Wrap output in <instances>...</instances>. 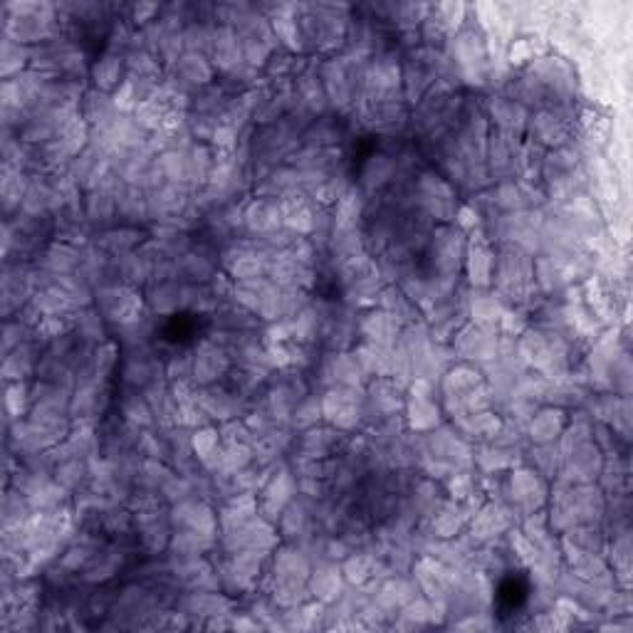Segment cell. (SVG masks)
Masks as SVG:
<instances>
[{
	"label": "cell",
	"instance_id": "1",
	"mask_svg": "<svg viewBox=\"0 0 633 633\" xmlns=\"http://www.w3.org/2000/svg\"><path fill=\"white\" fill-rule=\"evenodd\" d=\"M62 35L57 3H5L3 5V38L20 45H43Z\"/></svg>",
	"mask_w": 633,
	"mask_h": 633
},
{
	"label": "cell",
	"instance_id": "2",
	"mask_svg": "<svg viewBox=\"0 0 633 633\" xmlns=\"http://www.w3.org/2000/svg\"><path fill=\"white\" fill-rule=\"evenodd\" d=\"M366 389L329 386L322 396V416L329 426L349 433L366 423Z\"/></svg>",
	"mask_w": 633,
	"mask_h": 633
},
{
	"label": "cell",
	"instance_id": "3",
	"mask_svg": "<svg viewBox=\"0 0 633 633\" xmlns=\"http://www.w3.org/2000/svg\"><path fill=\"white\" fill-rule=\"evenodd\" d=\"M94 307L102 312L104 319H107L112 327L132 322V319L141 317L146 310H149V307H146V300L141 297V292L136 290V287L124 285V282L97 287V295H94Z\"/></svg>",
	"mask_w": 633,
	"mask_h": 633
},
{
	"label": "cell",
	"instance_id": "4",
	"mask_svg": "<svg viewBox=\"0 0 633 633\" xmlns=\"http://www.w3.org/2000/svg\"><path fill=\"white\" fill-rule=\"evenodd\" d=\"M446 52L455 65V70H480V67H488V38L480 30V25L465 23L458 33H453L446 43Z\"/></svg>",
	"mask_w": 633,
	"mask_h": 633
},
{
	"label": "cell",
	"instance_id": "5",
	"mask_svg": "<svg viewBox=\"0 0 633 633\" xmlns=\"http://www.w3.org/2000/svg\"><path fill=\"white\" fill-rule=\"evenodd\" d=\"M498 347L500 334L495 332V329L468 324V327H460L458 332H455L451 349L455 357H460L463 362L475 366H488L498 359Z\"/></svg>",
	"mask_w": 633,
	"mask_h": 633
},
{
	"label": "cell",
	"instance_id": "6",
	"mask_svg": "<svg viewBox=\"0 0 633 633\" xmlns=\"http://www.w3.org/2000/svg\"><path fill=\"white\" fill-rule=\"evenodd\" d=\"M233 369V357L223 344L216 339H203L196 349H193V384L196 386H213L221 384L223 379Z\"/></svg>",
	"mask_w": 633,
	"mask_h": 633
},
{
	"label": "cell",
	"instance_id": "7",
	"mask_svg": "<svg viewBox=\"0 0 633 633\" xmlns=\"http://www.w3.org/2000/svg\"><path fill=\"white\" fill-rule=\"evenodd\" d=\"M507 495H510V507L517 512H540L547 502V483L535 468H512L510 483H507Z\"/></svg>",
	"mask_w": 633,
	"mask_h": 633
},
{
	"label": "cell",
	"instance_id": "8",
	"mask_svg": "<svg viewBox=\"0 0 633 633\" xmlns=\"http://www.w3.org/2000/svg\"><path fill=\"white\" fill-rule=\"evenodd\" d=\"M169 522L174 530H191L201 532V535H221V525H218V512L213 505L203 498H191L176 502L169 507Z\"/></svg>",
	"mask_w": 633,
	"mask_h": 633
},
{
	"label": "cell",
	"instance_id": "9",
	"mask_svg": "<svg viewBox=\"0 0 633 633\" xmlns=\"http://www.w3.org/2000/svg\"><path fill=\"white\" fill-rule=\"evenodd\" d=\"M512 527V507L505 502H485L475 510V515L468 522V535L475 544H488L498 540L500 535L510 532Z\"/></svg>",
	"mask_w": 633,
	"mask_h": 633
},
{
	"label": "cell",
	"instance_id": "10",
	"mask_svg": "<svg viewBox=\"0 0 633 633\" xmlns=\"http://www.w3.org/2000/svg\"><path fill=\"white\" fill-rule=\"evenodd\" d=\"M394 181H396L394 156L386 154V151H376V154H371L369 159L362 164L354 186H357L366 198H376V196H381L386 188L394 186Z\"/></svg>",
	"mask_w": 633,
	"mask_h": 633
},
{
	"label": "cell",
	"instance_id": "11",
	"mask_svg": "<svg viewBox=\"0 0 633 633\" xmlns=\"http://www.w3.org/2000/svg\"><path fill=\"white\" fill-rule=\"evenodd\" d=\"M483 107L488 122H493L495 129L502 134L517 136L522 129H527V122H530V109L522 107L517 99L507 97V94H493Z\"/></svg>",
	"mask_w": 633,
	"mask_h": 633
},
{
	"label": "cell",
	"instance_id": "12",
	"mask_svg": "<svg viewBox=\"0 0 633 633\" xmlns=\"http://www.w3.org/2000/svg\"><path fill=\"white\" fill-rule=\"evenodd\" d=\"M401 329H404V324L396 317H391L389 312L379 310V307H369L359 317V337H362V342L379 344V347H396Z\"/></svg>",
	"mask_w": 633,
	"mask_h": 633
},
{
	"label": "cell",
	"instance_id": "13",
	"mask_svg": "<svg viewBox=\"0 0 633 633\" xmlns=\"http://www.w3.org/2000/svg\"><path fill=\"white\" fill-rule=\"evenodd\" d=\"M344 587H347V579H344L342 567L337 562L324 559V562L312 564L310 579H307L312 599L322 601V604H334L344 594Z\"/></svg>",
	"mask_w": 633,
	"mask_h": 633
},
{
	"label": "cell",
	"instance_id": "14",
	"mask_svg": "<svg viewBox=\"0 0 633 633\" xmlns=\"http://www.w3.org/2000/svg\"><path fill=\"white\" fill-rule=\"evenodd\" d=\"M569 426V418L564 408L544 406L537 408L535 416L527 421L525 436L530 438L532 446H542V443H557L562 438L564 428Z\"/></svg>",
	"mask_w": 633,
	"mask_h": 633
},
{
	"label": "cell",
	"instance_id": "15",
	"mask_svg": "<svg viewBox=\"0 0 633 633\" xmlns=\"http://www.w3.org/2000/svg\"><path fill=\"white\" fill-rule=\"evenodd\" d=\"M243 223H245V233L255 235V238H263V235L275 233V230L282 228L280 201H272V198H253V201L245 203Z\"/></svg>",
	"mask_w": 633,
	"mask_h": 633
},
{
	"label": "cell",
	"instance_id": "16",
	"mask_svg": "<svg viewBox=\"0 0 633 633\" xmlns=\"http://www.w3.org/2000/svg\"><path fill=\"white\" fill-rule=\"evenodd\" d=\"M45 352V342L38 337H30L10 354L3 357V379L5 381H28L38 371L40 357Z\"/></svg>",
	"mask_w": 633,
	"mask_h": 633
},
{
	"label": "cell",
	"instance_id": "17",
	"mask_svg": "<svg viewBox=\"0 0 633 633\" xmlns=\"http://www.w3.org/2000/svg\"><path fill=\"white\" fill-rule=\"evenodd\" d=\"M166 72H169L176 82H181L183 87H188V90H193V92L213 85L218 75V72L213 70L211 60H208L206 55H196V52H186V55H183L181 60L176 62L174 67H169Z\"/></svg>",
	"mask_w": 633,
	"mask_h": 633
},
{
	"label": "cell",
	"instance_id": "18",
	"mask_svg": "<svg viewBox=\"0 0 633 633\" xmlns=\"http://www.w3.org/2000/svg\"><path fill=\"white\" fill-rule=\"evenodd\" d=\"M127 75V55H119V52L112 50L99 52L97 60L90 67L92 87L107 94H114V90L127 80Z\"/></svg>",
	"mask_w": 633,
	"mask_h": 633
},
{
	"label": "cell",
	"instance_id": "19",
	"mask_svg": "<svg viewBox=\"0 0 633 633\" xmlns=\"http://www.w3.org/2000/svg\"><path fill=\"white\" fill-rule=\"evenodd\" d=\"M208 60H211L213 70L228 75L230 70L243 62V52H240V38L238 30L228 28V25H216L213 28V40H211V52H208Z\"/></svg>",
	"mask_w": 633,
	"mask_h": 633
},
{
	"label": "cell",
	"instance_id": "20",
	"mask_svg": "<svg viewBox=\"0 0 633 633\" xmlns=\"http://www.w3.org/2000/svg\"><path fill=\"white\" fill-rule=\"evenodd\" d=\"M465 270H468L470 285L478 287V290H488L493 285L495 250L490 248L485 235H478V240H473L465 250Z\"/></svg>",
	"mask_w": 633,
	"mask_h": 633
},
{
	"label": "cell",
	"instance_id": "21",
	"mask_svg": "<svg viewBox=\"0 0 633 633\" xmlns=\"http://www.w3.org/2000/svg\"><path fill=\"white\" fill-rule=\"evenodd\" d=\"M85 216H87V223L94 228V233H102V230L117 226V221H119L117 191H109V188H94V191L85 193Z\"/></svg>",
	"mask_w": 633,
	"mask_h": 633
},
{
	"label": "cell",
	"instance_id": "22",
	"mask_svg": "<svg viewBox=\"0 0 633 633\" xmlns=\"http://www.w3.org/2000/svg\"><path fill=\"white\" fill-rule=\"evenodd\" d=\"M312 572V559L302 552L297 544L285 542L275 549L272 557V577L275 579H295V582H307Z\"/></svg>",
	"mask_w": 633,
	"mask_h": 633
},
{
	"label": "cell",
	"instance_id": "23",
	"mask_svg": "<svg viewBox=\"0 0 633 633\" xmlns=\"http://www.w3.org/2000/svg\"><path fill=\"white\" fill-rule=\"evenodd\" d=\"M149 238V235L144 233L141 228L136 226H114V228H107L102 230V233H97V245L104 250V253H109L112 258H124V255L134 253V250H139V245L144 243V240Z\"/></svg>",
	"mask_w": 633,
	"mask_h": 633
},
{
	"label": "cell",
	"instance_id": "24",
	"mask_svg": "<svg viewBox=\"0 0 633 633\" xmlns=\"http://www.w3.org/2000/svg\"><path fill=\"white\" fill-rule=\"evenodd\" d=\"M453 426L458 428L460 436L465 441H493L498 436L502 418L495 408H488V411H478V413H468V416L453 418Z\"/></svg>",
	"mask_w": 633,
	"mask_h": 633
},
{
	"label": "cell",
	"instance_id": "25",
	"mask_svg": "<svg viewBox=\"0 0 633 633\" xmlns=\"http://www.w3.org/2000/svg\"><path fill=\"white\" fill-rule=\"evenodd\" d=\"M117 411L119 418H122L124 423H129L132 428H139V431L156 428L154 411H151V404L146 401V396L141 394V391L122 389V394L117 396Z\"/></svg>",
	"mask_w": 633,
	"mask_h": 633
},
{
	"label": "cell",
	"instance_id": "26",
	"mask_svg": "<svg viewBox=\"0 0 633 633\" xmlns=\"http://www.w3.org/2000/svg\"><path fill=\"white\" fill-rule=\"evenodd\" d=\"M507 305L498 292H473V297H468V317L473 319V324L485 329L500 327L502 317H505Z\"/></svg>",
	"mask_w": 633,
	"mask_h": 633
},
{
	"label": "cell",
	"instance_id": "27",
	"mask_svg": "<svg viewBox=\"0 0 633 633\" xmlns=\"http://www.w3.org/2000/svg\"><path fill=\"white\" fill-rule=\"evenodd\" d=\"M146 307L154 317H174L181 312V280L151 282L144 295Z\"/></svg>",
	"mask_w": 633,
	"mask_h": 633
},
{
	"label": "cell",
	"instance_id": "28",
	"mask_svg": "<svg viewBox=\"0 0 633 633\" xmlns=\"http://www.w3.org/2000/svg\"><path fill=\"white\" fill-rule=\"evenodd\" d=\"M80 114H82V119L90 124V129L109 127V124L119 117L117 107H114L112 94L99 92V90H94V87H90V90L85 92V97H82Z\"/></svg>",
	"mask_w": 633,
	"mask_h": 633
},
{
	"label": "cell",
	"instance_id": "29",
	"mask_svg": "<svg viewBox=\"0 0 633 633\" xmlns=\"http://www.w3.org/2000/svg\"><path fill=\"white\" fill-rule=\"evenodd\" d=\"M342 136V124L332 119V114H324V117L312 119L310 127L302 132V144L317 146V149H337Z\"/></svg>",
	"mask_w": 633,
	"mask_h": 633
},
{
	"label": "cell",
	"instance_id": "30",
	"mask_svg": "<svg viewBox=\"0 0 633 633\" xmlns=\"http://www.w3.org/2000/svg\"><path fill=\"white\" fill-rule=\"evenodd\" d=\"M75 334L90 347H97V344L107 342V319L94 305L82 307L75 315Z\"/></svg>",
	"mask_w": 633,
	"mask_h": 633
},
{
	"label": "cell",
	"instance_id": "31",
	"mask_svg": "<svg viewBox=\"0 0 633 633\" xmlns=\"http://www.w3.org/2000/svg\"><path fill=\"white\" fill-rule=\"evenodd\" d=\"M30 57H33V50L28 45L3 38V43H0V75H3V80H13V77L30 70Z\"/></svg>",
	"mask_w": 633,
	"mask_h": 633
},
{
	"label": "cell",
	"instance_id": "32",
	"mask_svg": "<svg viewBox=\"0 0 633 633\" xmlns=\"http://www.w3.org/2000/svg\"><path fill=\"white\" fill-rule=\"evenodd\" d=\"M117 268L119 280H122L124 285L136 287V290H141L144 285H151V265L149 260L141 255V250H134V253L119 258Z\"/></svg>",
	"mask_w": 633,
	"mask_h": 633
},
{
	"label": "cell",
	"instance_id": "33",
	"mask_svg": "<svg viewBox=\"0 0 633 633\" xmlns=\"http://www.w3.org/2000/svg\"><path fill=\"white\" fill-rule=\"evenodd\" d=\"M30 408H33V386L28 381H8V386H5V413H8V423L28 416Z\"/></svg>",
	"mask_w": 633,
	"mask_h": 633
},
{
	"label": "cell",
	"instance_id": "34",
	"mask_svg": "<svg viewBox=\"0 0 633 633\" xmlns=\"http://www.w3.org/2000/svg\"><path fill=\"white\" fill-rule=\"evenodd\" d=\"M530 468H535L544 480L557 478L559 468H562V448H559V443H542V446H532Z\"/></svg>",
	"mask_w": 633,
	"mask_h": 633
},
{
	"label": "cell",
	"instance_id": "35",
	"mask_svg": "<svg viewBox=\"0 0 633 633\" xmlns=\"http://www.w3.org/2000/svg\"><path fill=\"white\" fill-rule=\"evenodd\" d=\"M322 396L317 394H307L305 399L300 401V404L295 406V413H292L290 418V426L295 428L297 433L302 431H310V428L319 426V421H322Z\"/></svg>",
	"mask_w": 633,
	"mask_h": 633
},
{
	"label": "cell",
	"instance_id": "36",
	"mask_svg": "<svg viewBox=\"0 0 633 633\" xmlns=\"http://www.w3.org/2000/svg\"><path fill=\"white\" fill-rule=\"evenodd\" d=\"M213 28H216V23H208V20H191V23L183 28L186 52H196V55L208 57V52H211Z\"/></svg>",
	"mask_w": 633,
	"mask_h": 633
},
{
	"label": "cell",
	"instance_id": "37",
	"mask_svg": "<svg viewBox=\"0 0 633 633\" xmlns=\"http://www.w3.org/2000/svg\"><path fill=\"white\" fill-rule=\"evenodd\" d=\"M124 13H127V23L132 25V28L141 30L146 28V25L156 23L161 15V3H146V0H139V3H132L124 8Z\"/></svg>",
	"mask_w": 633,
	"mask_h": 633
},
{
	"label": "cell",
	"instance_id": "38",
	"mask_svg": "<svg viewBox=\"0 0 633 633\" xmlns=\"http://www.w3.org/2000/svg\"><path fill=\"white\" fill-rule=\"evenodd\" d=\"M507 57H510L512 65H525V62L535 60V43L532 40H515Z\"/></svg>",
	"mask_w": 633,
	"mask_h": 633
}]
</instances>
